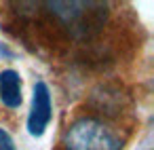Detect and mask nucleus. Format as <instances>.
Returning <instances> with one entry per match:
<instances>
[{
	"label": "nucleus",
	"instance_id": "1",
	"mask_svg": "<svg viewBox=\"0 0 154 150\" xmlns=\"http://www.w3.org/2000/svg\"><path fill=\"white\" fill-rule=\"evenodd\" d=\"M66 150H120V139L99 120L80 118L72 123L63 135Z\"/></svg>",
	"mask_w": 154,
	"mask_h": 150
},
{
	"label": "nucleus",
	"instance_id": "2",
	"mask_svg": "<svg viewBox=\"0 0 154 150\" xmlns=\"http://www.w3.org/2000/svg\"><path fill=\"white\" fill-rule=\"evenodd\" d=\"M53 118V102L51 91L45 80H36L32 89V104L28 112V133L32 137H42Z\"/></svg>",
	"mask_w": 154,
	"mask_h": 150
},
{
	"label": "nucleus",
	"instance_id": "3",
	"mask_svg": "<svg viewBox=\"0 0 154 150\" xmlns=\"http://www.w3.org/2000/svg\"><path fill=\"white\" fill-rule=\"evenodd\" d=\"M47 7L72 30H87L95 26L93 21L101 15H106V5H101L97 11H89L93 2H47Z\"/></svg>",
	"mask_w": 154,
	"mask_h": 150
},
{
	"label": "nucleus",
	"instance_id": "4",
	"mask_svg": "<svg viewBox=\"0 0 154 150\" xmlns=\"http://www.w3.org/2000/svg\"><path fill=\"white\" fill-rule=\"evenodd\" d=\"M0 102L7 108L17 110L23 102V80L17 70H2L0 72Z\"/></svg>",
	"mask_w": 154,
	"mask_h": 150
},
{
	"label": "nucleus",
	"instance_id": "5",
	"mask_svg": "<svg viewBox=\"0 0 154 150\" xmlns=\"http://www.w3.org/2000/svg\"><path fill=\"white\" fill-rule=\"evenodd\" d=\"M0 150H17V146H15L11 133H9L7 129H2V127H0Z\"/></svg>",
	"mask_w": 154,
	"mask_h": 150
}]
</instances>
